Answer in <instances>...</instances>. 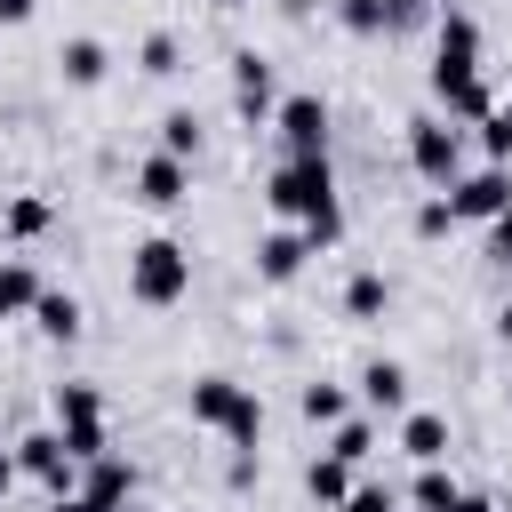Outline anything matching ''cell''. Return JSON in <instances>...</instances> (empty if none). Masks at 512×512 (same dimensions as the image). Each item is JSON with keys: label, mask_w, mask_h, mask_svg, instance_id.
<instances>
[{"label": "cell", "mask_w": 512, "mask_h": 512, "mask_svg": "<svg viewBox=\"0 0 512 512\" xmlns=\"http://www.w3.org/2000/svg\"><path fill=\"white\" fill-rule=\"evenodd\" d=\"M136 64H144L152 80H168V72H176V32H144V48H136Z\"/></svg>", "instance_id": "30"}, {"label": "cell", "mask_w": 512, "mask_h": 512, "mask_svg": "<svg viewBox=\"0 0 512 512\" xmlns=\"http://www.w3.org/2000/svg\"><path fill=\"white\" fill-rule=\"evenodd\" d=\"M72 416H104V392L96 384H56V424H72Z\"/></svg>", "instance_id": "29"}, {"label": "cell", "mask_w": 512, "mask_h": 512, "mask_svg": "<svg viewBox=\"0 0 512 512\" xmlns=\"http://www.w3.org/2000/svg\"><path fill=\"white\" fill-rule=\"evenodd\" d=\"M424 16H432V8H424V0H392V32H416V24H424Z\"/></svg>", "instance_id": "35"}, {"label": "cell", "mask_w": 512, "mask_h": 512, "mask_svg": "<svg viewBox=\"0 0 512 512\" xmlns=\"http://www.w3.org/2000/svg\"><path fill=\"white\" fill-rule=\"evenodd\" d=\"M80 496H88V504H104V512H112V504H128V496H136V464L104 448L96 464H80Z\"/></svg>", "instance_id": "11"}, {"label": "cell", "mask_w": 512, "mask_h": 512, "mask_svg": "<svg viewBox=\"0 0 512 512\" xmlns=\"http://www.w3.org/2000/svg\"><path fill=\"white\" fill-rule=\"evenodd\" d=\"M184 288H192V256H184L176 240H136V248H128V296H136V304L168 312Z\"/></svg>", "instance_id": "2"}, {"label": "cell", "mask_w": 512, "mask_h": 512, "mask_svg": "<svg viewBox=\"0 0 512 512\" xmlns=\"http://www.w3.org/2000/svg\"><path fill=\"white\" fill-rule=\"evenodd\" d=\"M56 64H64V80H72V88H96V80L112 72L104 40H88V32H80V40H64V48H56Z\"/></svg>", "instance_id": "15"}, {"label": "cell", "mask_w": 512, "mask_h": 512, "mask_svg": "<svg viewBox=\"0 0 512 512\" xmlns=\"http://www.w3.org/2000/svg\"><path fill=\"white\" fill-rule=\"evenodd\" d=\"M184 184H192V160H176V152H152V160L136 168V200H144V208H176Z\"/></svg>", "instance_id": "10"}, {"label": "cell", "mask_w": 512, "mask_h": 512, "mask_svg": "<svg viewBox=\"0 0 512 512\" xmlns=\"http://www.w3.org/2000/svg\"><path fill=\"white\" fill-rule=\"evenodd\" d=\"M408 160H416V176L424 184H456L464 176V128L456 120H408Z\"/></svg>", "instance_id": "3"}, {"label": "cell", "mask_w": 512, "mask_h": 512, "mask_svg": "<svg viewBox=\"0 0 512 512\" xmlns=\"http://www.w3.org/2000/svg\"><path fill=\"white\" fill-rule=\"evenodd\" d=\"M304 256H312L304 232H264V240H256V272H264L272 288H288V280L304 272Z\"/></svg>", "instance_id": "12"}, {"label": "cell", "mask_w": 512, "mask_h": 512, "mask_svg": "<svg viewBox=\"0 0 512 512\" xmlns=\"http://www.w3.org/2000/svg\"><path fill=\"white\" fill-rule=\"evenodd\" d=\"M56 440H64L72 464H96L104 456V416H72V424H56Z\"/></svg>", "instance_id": "21"}, {"label": "cell", "mask_w": 512, "mask_h": 512, "mask_svg": "<svg viewBox=\"0 0 512 512\" xmlns=\"http://www.w3.org/2000/svg\"><path fill=\"white\" fill-rule=\"evenodd\" d=\"M256 432H264V400H256V392L240 384V408H232V424H224V440H232V448H256Z\"/></svg>", "instance_id": "26"}, {"label": "cell", "mask_w": 512, "mask_h": 512, "mask_svg": "<svg viewBox=\"0 0 512 512\" xmlns=\"http://www.w3.org/2000/svg\"><path fill=\"white\" fill-rule=\"evenodd\" d=\"M264 200L312 240V256L328 240H344V208H336V176H328V152H288L272 176H264Z\"/></svg>", "instance_id": "1"}, {"label": "cell", "mask_w": 512, "mask_h": 512, "mask_svg": "<svg viewBox=\"0 0 512 512\" xmlns=\"http://www.w3.org/2000/svg\"><path fill=\"white\" fill-rule=\"evenodd\" d=\"M304 488H312V504L336 512V504L352 496V464H344V456H312V464H304Z\"/></svg>", "instance_id": "18"}, {"label": "cell", "mask_w": 512, "mask_h": 512, "mask_svg": "<svg viewBox=\"0 0 512 512\" xmlns=\"http://www.w3.org/2000/svg\"><path fill=\"white\" fill-rule=\"evenodd\" d=\"M440 64L432 72H480V24L464 16V8H440Z\"/></svg>", "instance_id": "9"}, {"label": "cell", "mask_w": 512, "mask_h": 512, "mask_svg": "<svg viewBox=\"0 0 512 512\" xmlns=\"http://www.w3.org/2000/svg\"><path fill=\"white\" fill-rule=\"evenodd\" d=\"M32 320H40V336H48V344H72V336H80V296H64V288H40Z\"/></svg>", "instance_id": "16"}, {"label": "cell", "mask_w": 512, "mask_h": 512, "mask_svg": "<svg viewBox=\"0 0 512 512\" xmlns=\"http://www.w3.org/2000/svg\"><path fill=\"white\" fill-rule=\"evenodd\" d=\"M232 408H240V384H232V376H200V384H192V424L224 432V424H232Z\"/></svg>", "instance_id": "14"}, {"label": "cell", "mask_w": 512, "mask_h": 512, "mask_svg": "<svg viewBox=\"0 0 512 512\" xmlns=\"http://www.w3.org/2000/svg\"><path fill=\"white\" fill-rule=\"evenodd\" d=\"M496 336H504V344H512V304H504V312H496Z\"/></svg>", "instance_id": "40"}, {"label": "cell", "mask_w": 512, "mask_h": 512, "mask_svg": "<svg viewBox=\"0 0 512 512\" xmlns=\"http://www.w3.org/2000/svg\"><path fill=\"white\" fill-rule=\"evenodd\" d=\"M384 304H392V280H384V272H352V280H344V312H352V320H376Z\"/></svg>", "instance_id": "20"}, {"label": "cell", "mask_w": 512, "mask_h": 512, "mask_svg": "<svg viewBox=\"0 0 512 512\" xmlns=\"http://www.w3.org/2000/svg\"><path fill=\"white\" fill-rule=\"evenodd\" d=\"M0 232H8V240H40V232H48V200H32V192H24V200H8Z\"/></svg>", "instance_id": "23"}, {"label": "cell", "mask_w": 512, "mask_h": 512, "mask_svg": "<svg viewBox=\"0 0 512 512\" xmlns=\"http://www.w3.org/2000/svg\"><path fill=\"white\" fill-rule=\"evenodd\" d=\"M368 448H376V432H368L360 416H344V424H328V456H344V464H360Z\"/></svg>", "instance_id": "27"}, {"label": "cell", "mask_w": 512, "mask_h": 512, "mask_svg": "<svg viewBox=\"0 0 512 512\" xmlns=\"http://www.w3.org/2000/svg\"><path fill=\"white\" fill-rule=\"evenodd\" d=\"M232 104H240V120H248V128H264V120H272V104H280V96H272V64H264L256 48H240V56H232Z\"/></svg>", "instance_id": "7"}, {"label": "cell", "mask_w": 512, "mask_h": 512, "mask_svg": "<svg viewBox=\"0 0 512 512\" xmlns=\"http://www.w3.org/2000/svg\"><path fill=\"white\" fill-rule=\"evenodd\" d=\"M448 224H456V208H448V192H440V200H424V208H416V232H424V240H440V232H448Z\"/></svg>", "instance_id": "32"}, {"label": "cell", "mask_w": 512, "mask_h": 512, "mask_svg": "<svg viewBox=\"0 0 512 512\" xmlns=\"http://www.w3.org/2000/svg\"><path fill=\"white\" fill-rule=\"evenodd\" d=\"M40 304V272L24 264V256H8L0 264V320H16V312H32Z\"/></svg>", "instance_id": "19"}, {"label": "cell", "mask_w": 512, "mask_h": 512, "mask_svg": "<svg viewBox=\"0 0 512 512\" xmlns=\"http://www.w3.org/2000/svg\"><path fill=\"white\" fill-rule=\"evenodd\" d=\"M304 416H312V424H344V416H352L344 384H304Z\"/></svg>", "instance_id": "25"}, {"label": "cell", "mask_w": 512, "mask_h": 512, "mask_svg": "<svg viewBox=\"0 0 512 512\" xmlns=\"http://www.w3.org/2000/svg\"><path fill=\"white\" fill-rule=\"evenodd\" d=\"M480 144H488V160H504V168H512V104H496V112L480 120Z\"/></svg>", "instance_id": "31"}, {"label": "cell", "mask_w": 512, "mask_h": 512, "mask_svg": "<svg viewBox=\"0 0 512 512\" xmlns=\"http://www.w3.org/2000/svg\"><path fill=\"white\" fill-rule=\"evenodd\" d=\"M448 208H456V224H488V216H504V208H512V168L488 160V168L456 176V184H448Z\"/></svg>", "instance_id": "4"}, {"label": "cell", "mask_w": 512, "mask_h": 512, "mask_svg": "<svg viewBox=\"0 0 512 512\" xmlns=\"http://www.w3.org/2000/svg\"><path fill=\"white\" fill-rule=\"evenodd\" d=\"M448 512H496V504H488V496H472V488H456V504H448Z\"/></svg>", "instance_id": "38"}, {"label": "cell", "mask_w": 512, "mask_h": 512, "mask_svg": "<svg viewBox=\"0 0 512 512\" xmlns=\"http://www.w3.org/2000/svg\"><path fill=\"white\" fill-rule=\"evenodd\" d=\"M16 472H24V480H40L48 496L80 488V464L64 456V440H56V432H24V440H16Z\"/></svg>", "instance_id": "5"}, {"label": "cell", "mask_w": 512, "mask_h": 512, "mask_svg": "<svg viewBox=\"0 0 512 512\" xmlns=\"http://www.w3.org/2000/svg\"><path fill=\"white\" fill-rule=\"evenodd\" d=\"M408 504H416V512H448V504H456V480H448L440 464H416V480H408Z\"/></svg>", "instance_id": "22"}, {"label": "cell", "mask_w": 512, "mask_h": 512, "mask_svg": "<svg viewBox=\"0 0 512 512\" xmlns=\"http://www.w3.org/2000/svg\"><path fill=\"white\" fill-rule=\"evenodd\" d=\"M272 128L288 152H328V104L320 96H280L272 104Z\"/></svg>", "instance_id": "6"}, {"label": "cell", "mask_w": 512, "mask_h": 512, "mask_svg": "<svg viewBox=\"0 0 512 512\" xmlns=\"http://www.w3.org/2000/svg\"><path fill=\"white\" fill-rule=\"evenodd\" d=\"M424 8H432V16H440V8H464V0H424Z\"/></svg>", "instance_id": "41"}, {"label": "cell", "mask_w": 512, "mask_h": 512, "mask_svg": "<svg viewBox=\"0 0 512 512\" xmlns=\"http://www.w3.org/2000/svg\"><path fill=\"white\" fill-rule=\"evenodd\" d=\"M400 448H408L416 464H440V456H448V416H432V408H408V416H400Z\"/></svg>", "instance_id": "13"}, {"label": "cell", "mask_w": 512, "mask_h": 512, "mask_svg": "<svg viewBox=\"0 0 512 512\" xmlns=\"http://www.w3.org/2000/svg\"><path fill=\"white\" fill-rule=\"evenodd\" d=\"M360 400L368 408H408V368L400 360H368L360 368Z\"/></svg>", "instance_id": "17"}, {"label": "cell", "mask_w": 512, "mask_h": 512, "mask_svg": "<svg viewBox=\"0 0 512 512\" xmlns=\"http://www.w3.org/2000/svg\"><path fill=\"white\" fill-rule=\"evenodd\" d=\"M432 96H440V112H448V120H472V128L496 112V96H488V80H480V72H432Z\"/></svg>", "instance_id": "8"}, {"label": "cell", "mask_w": 512, "mask_h": 512, "mask_svg": "<svg viewBox=\"0 0 512 512\" xmlns=\"http://www.w3.org/2000/svg\"><path fill=\"white\" fill-rule=\"evenodd\" d=\"M336 512H400V496H392V488H352Z\"/></svg>", "instance_id": "34"}, {"label": "cell", "mask_w": 512, "mask_h": 512, "mask_svg": "<svg viewBox=\"0 0 512 512\" xmlns=\"http://www.w3.org/2000/svg\"><path fill=\"white\" fill-rule=\"evenodd\" d=\"M336 16H344V32H392V0H336Z\"/></svg>", "instance_id": "24"}, {"label": "cell", "mask_w": 512, "mask_h": 512, "mask_svg": "<svg viewBox=\"0 0 512 512\" xmlns=\"http://www.w3.org/2000/svg\"><path fill=\"white\" fill-rule=\"evenodd\" d=\"M488 264H504V272H512V208H504V216H488Z\"/></svg>", "instance_id": "33"}, {"label": "cell", "mask_w": 512, "mask_h": 512, "mask_svg": "<svg viewBox=\"0 0 512 512\" xmlns=\"http://www.w3.org/2000/svg\"><path fill=\"white\" fill-rule=\"evenodd\" d=\"M32 8L40 0H0V24H32Z\"/></svg>", "instance_id": "36"}, {"label": "cell", "mask_w": 512, "mask_h": 512, "mask_svg": "<svg viewBox=\"0 0 512 512\" xmlns=\"http://www.w3.org/2000/svg\"><path fill=\"white\" fill-rule=\"evenodd\" d=\"M160 152L192 160V152H200V120H192V112H168V120H160Z\"/></svg>", "instance_id": "28"}, {"label": "cell", "mask_w": 512, "mask_h": 512, "mask_svg": "<svg viewBox=\"0 0 512 512\" xmlns=\"http://www.w3.org/2000/svg\"><path fill=\"white\" fill-rule=\"evenodd\" d=\"M112 512H144V504H136V496H128V504H112Z\"/></svg>", "instance_id": "42"}, {"label": "cell", "mask_w": 512, "mask_h": 512, "mask_svg": "<svg viewBox=\"0 0 512 512\" xmlns=\"http://www.w3.org/2000/svg\"><path fill=\"white\" fill-rule=\"evenodd\" d=\"M8 488H16V456L0 448V496H8Z\"/></svg>", "instance_id": "39"}, {"label": "cell", "mask_w": 512, "mask_h": 512, "mask_svg": "<svg viewBox=\"0 0 512 512\" xmlns=\"http://www.w3.org/2000/svg\"><path fill=\"white\" fill-rule=\"evenodd\" d=\"M48 512H104V504H88V496H80V488H64V496H56V504H48Z\"/></svg>", "instance_id": "37"}, {"label": "cell", "mask_w": 512, "mask_h": 512, "mask_svg": "<svg viewBox=\"0 0 512 512\" xmlns=\"http://www.w3.org/2000/svg\"><path fill=\"white\" fill-rule=\"evenodd\" d=\"M216 8H240V0H216Z\"/></svg>", "instance_id": "43"}]
</instances>
